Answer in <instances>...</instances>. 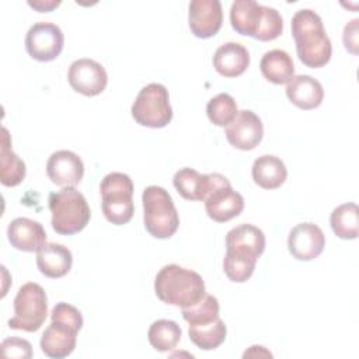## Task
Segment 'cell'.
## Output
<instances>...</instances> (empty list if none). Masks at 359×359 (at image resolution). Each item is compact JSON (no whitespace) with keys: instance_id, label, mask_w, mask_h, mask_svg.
I'll return each mask as SVG.
<instances>
[{"instance_id":"cell-1","label":"cell","mask_w":359,"mask_h":359,"mask_svg":"<svg viewBox=\"0 0 359 359\" xmlns=\"http://www.w3.org/2000/svg\"><path fill=\"white\" fill-rule=\"evenodd\" d=\"M265 250V234L261 229L243 223L226 234V255L223 269L226 276L236 283L251 278L257 259Z\"/></svg>"},{"instance_id":"cell-2","label":"cell","mask_w":359,"mask_h":359,"mask_svg":"<svg viewBox=\"0 0 359 359\" xmlns=\"http://www.w3.org/2000/svg\"><path fill=\"white\" fill-rule=\"evenodd\" d=\"M290 25L302 63L313 69L325 66L331 59L332 46L321 17L310 8H302L292 17Z\"/></svg>"},{"instance_id":"cell-3","label":"cell","mask_w":359,"mask_h":359,"mask_svg":"<svg viewBox=\"0 0 359 359\" xmlns=\"http://www.w3.org/2000/svg\"><path fill=\"white\" fill-rule=\"evenodd\" d=\"M154 292L163 303L181 309L196 304L206 294L202 276L177 264L165 265L157 272Z\"/></svg>"},{"instance_id":"cell-4","label":"cell","mask_w":359,"mask_h":359,"mask_svg":"<svg viewBox=\"0 0 359 359\" xmlns=\"http://www.w3.org/2000/svg\"><path fill=\"white\" fill-rule=\"evenodd\" d=\"M83 327L80 310L69 303H56L50 313V324L45 328L39 345L41 351L53 359L69 356L77 341V332Z\"/></svg>"},{"instance_id":"cell-5","label":"cell","mask_w":359,"mask_h":359,"mask_svg":"<svg viewBox=\"0 0 359 359\" xmlns=\"http://www.w3.org/2000/svg\"><path fill=\"white\" fill-rule=\"evenodd\" d=\"M48 205L52 213L50 224L57 234H76L90 222V206L84 195L74 187H65L57 192H52Z\"/></svg>"},{"instance_id":"cell-6","label":"cell","mask_w":359,"mask_h":359,"mask_svg":"<svg viewBox=\"0 0 359 359\" xmlns=\"http://www.w3.org/2000/svg\"><path fill=\"white\" fill-rule=\"evenodd\" d=\"M143 222L150 236L170 238L178 230L180 217L171 195L163 187L150 185L142 194Z\"/></svg>"},{"instance_id":"cell-7","label":"cell","mask_w":359,"mask_h":359,"mask_svg":"<svg viewBox=\"0 0 359 359\" xmlns=\"http://www.w3.org/2000/svg\"><path fill=\"white\" fill-rule=\"evenodd\" d=\"M101 208L105 219L116 226L126 224L133 216V182L128 174L109 172L101 184Z\"/></svg>"},{"instance_id":"cell-8","label":"cell","mask_w":359,"mask_h":359,"mask_svg":"<svg viewBox=\"0 0 359 359\" xmlns=\"http://www.w3.org/2000/svg\"><path fill=\"white\" fill-rule=\"evenodd\" d=\"M48 316V297L43 287L35 282L24 283L14 297V317L8 320L11 330L38 331Z\"/></svg>"},{"instance_id":"cell-9","label":"cell","mask_w":359,"mask_h":359,"mask_svg":"<svg viewBox=\"0 0 359 359\" xmlns=\"http://www.w3.org/2000/svg\"><path fill=\"white\" fill-rule=\"evenodd\" d=\"M130 112L133 119L142 126L154 129L167 126L172 119L168 90L160 83L144 86L139 91Z\"/></svg>"},{"instance_id":"cell-10","label":"cell","mask_w":359,"mask_h":359,"mask_svg":"<svg viewBox=\"0 0 359 359\" xmlns=\"http://www.w3.org/2000/svg\"><path fill=\"white\" fill-rule=\"evenodd\" d=\"M203 202L208 216L217 223L231 220L244 209V198L234 191L230 181L219 172L216 174L213 188Z\"/></svg>"},{"instance_id":"cell-11","label":"cell","mask_w":359,"mask_h":359,"mask_svg":"<svg viewBox=\"0 0 359 359\" xmlns=\"http://www.w3.org/2000/svg\"><path fill=\"white\" fill-rule=\"evenodd\" d=\"M65 43L62 29L52 22H35L25 35V49L38 62L55 60Z\"/></svg>"},{"instance_id":"cell-12","label":"cell","mask_w":359,"mask_h":359,"mask_svg":"<svg viewBox=\"0 0 359 359\" xmlns=\"http://www.w3.org/2000/svg\"><path fill=\"white\" fill-rule=\"evenodd\" d=\"M67 80L74 91L86 97H94L105 90L108 74L101 63L83 57L70 65Z\"/></svg>"},{"instance_id":"cell-13","label":"cell","mask_w":359,"mask_h":359,"mask_svg":"<svg viewBox=\"0 0 359 359\" xmlns=\"http://www.w3.org/2000/svg\"><path fill=\"white\" fill-rule=\"evenodd\" d=\"M227 142L238 150L255 149L264 136V125L259 116L250 111H238L236 118L226 126L224 130Z\"/></svg>"},{"instance_id":"cell-14","label":"cell","mask_w":359,"mask_h":359,"mask_svg":"<svg viewBox=\"0 0 359 359\" xmlns=\"http://www.w3.org/2000/svg\"><path fill=\"white\" fill-rule=\"evenodd\" d=\"M324 247L325 236L323 230L311 222L299 223L289 233V252L299 261H311L317 258L323 252Z\"/></svg>"},{"instance_id":"cell-15","label":"cell","mask_w":359,"mask_h":359,"mask_svg":"<svg viewBox=\"0 0 359 359\" xmlns=\"http://www.w3.org/2000/svg\"><path fill=\"white\" fill-rule=\"evenodd\" d=\"M189 29L196 38L216 35L223 22V11L219 0H192L188 11Z\"/></svg>"},{"instance_id":"cell-16","label":"cell","mask_w":359,"mask_h":359,"mask_svg":"<svg viewBox=\"0 0 359 359\" xmlns=\"http://www.w3.org/2000/svg\"><path fill=\"white\" fill-rule=\"evenodd\" d=\"M46 174L55 185L76 187L84 175V164L76 153L57 150L48 158Z\"/></svg>"},{"instance_id":"cell-17","label":"cell","mask_w":359,"mask_h":359,"mask_svg":"<svg viewBox=\"0 0 359 359\" xmlns=\"http://www.w3.org/2000/svg\"><path fill=\"white\" fill-rule=\"evenodd\" d=\"M7 238L15 250L38 252L46 244V231L36 220L17 217L8 223Z\"/></svg>"},{"instance_id":"cell-18","label":"cell","mask_w":359,"mask_h":359,"mask_svg":"<svg viewBox=\"0 0 359 359\" xmlns=\"http://www.w3.org/2000/svg\"><path fill=\"white\" fill-rule=\"evenodd\" d=\"M289 101L300 109H314L321 105L324 88L321 83L309 74H297L286 84Z\"/></svg>"},{"instance_id":"cell-19","label":"cell","mask_w":359,"mask_h":359,"mask_svg":"<svg viewBox=\"0 0 359 359\" xmlns=\"http://www.w3.org/2000/svg\"><path fill=\"white\" fill-rule=\"evenodd\" d=\"M216 174H199L196 170L184 167L174 174L172 184L177 192L188 201H205L215 185Z\"/></svg>"},{"instance_id":"cell-20","label":"cell","mask_w":359,"mask_h":359,"mask_svg":"<svg viewBox=\"0 0 359 359\" xmlns=\"http://www.w3.org/2000/svg\"><path fill=\"white\" fill-rule=\"evenodd\" d=\"M73 264L72 251L63 244L46 243L36 252V266L48 278L57 279L70 272Z\"/></svg>"},{"instance_id":"cell-21","label":"cell","mask_w":359,"mask_h":359,"mask_svg":"<svg viewBox=\"0 0 359 359\" xmlns=\"http://www.w3.org/2000/svg\"><path fill=\"white\" fill-rule=\"evenodd\" d=\"M248 65L250 53L238 42H226L213 55V66L223 77H237L247 70Z\"/></svg>"},{"instance_id":"cell-22","label":"cell","mask_w":359,"mask_h":359,"mask_svg":"<svg viewBox=\"0 0 359 359\" xmlns=\"http://www.w3.org/2000/svg\"><path fill=\"white\" fill-rule=\"evenodd\" d=\"M251 174L254 182L261 188L276 189L286 181L287 170L279 157L273 154H262L254 161Z\"/></svg>"},{"instance_id":"cell-23","label":"cell","mask_w":359,"mask_h":359,"mask_svg":"<svg viewBox=\"0 0 359 359\" xmlns=\"http://www.w3.org/2000/svg\"><path fill=\"white\" fill-rule=\"evenodd\" d=\"M25 172V163L11 150L8 130L3 126L0 147V181L4 187H17L24 181Z\"/></svg>"},{"instance_id":"cell-24","label":"cell","mask_w":359,"mask_h":359,"mask_svg":"<svg viewBox=\"0 0 359 359\" xmlns=\"http://www.w3.org/2000/svg\"><path fill=\"white\" fill-rule=\"evenodd\" d=\"M259 69L262 76L273 84H287L294 76V65L290 55L282 49H272L264 53Z\"/></svg>"},{"instance_id":"cell-25","label":"cell","mask_w":359,"mask_h":359,"mask_svg":"<svg viewBox=\"0 0 359 359\" xmlns=\"http://www.w3.org/2000/svg\"><path fill=\"white\" fill-rule=\"evenodd\" d=\"M262 17V6L254 0H236L230 8V22L236 32L255 36Z\"/></svg>"},{"instance_id":"cell-26","label":"cell","mask_w":359,"mask_h":359,"mask_svg":"<svg viewBox=\"0 0 359 359\" xmlns=\"http://www.w3.org/2000/svg\"><path fill=\"white\" fill-rule=\"evenodd\" d=\"M331 229L342 240H355L359 234V208L353 202L337 206L330 217Z\"/></svg>"},{"instance_id":"cell-27","label":"cell","mask_w":359,"mask_h":359,"mask_svg":"<svg viewBox=\"0 0 359 359\" xmlns=\"http://www.w3.org/2000/svg\"><path fill=\"white\" fill-rule=\"evenodd\" d=\"M189 339L203 351H212L220 346L227 335V328L224 321L219 317L217 320L202 324V325H189L188 330Z\"/></svg>"},{"instance_id":"cell-28","label":"cell","mask_w":359,"mask_h":359,"mask_svg":"<svg viewBox=\"0 0 359 359\" xmlns=\"http://www.w3.org/2000/svg\"><path fill=\"white\" fill-rule=\"evenodd\" d=\"M182 335L180 325L172 320L154 321L147 332L150 345L158 352H168L177 346Z\"/></svg>"},{"instance_id":"cell-29","label":"cell","mask_w":359,"mask_h":359,"mask_svg":"<svg viewBox=\"0 0 359 359\" xmlns=\"http://www.w3.org/2000/svg\"><path fill=\"white\" fill-rule=\"evenodd\" d=\"M209 121L216 126H227L238 114L234 98L227 93H220L210 98L206 105Z\"/></svg>"},{"instance_id":"cell-30","label":"cell","mask_w":359,"mask_h":359,"mask_svg":"<svg viewBox=\"0 0 359 359\" xmlns=\"http://www.w3.org/2000/svg\"><path fill=\"white\" fill-rule=\"evenodd\" d=\"M219 302L212 294H205L196 304L182 309V317L189 325L209 324L219 318Z\"/></svg>"},{"instance_id":"cell-31","label":"cell","mask_w":359,"mask_h":359,"mask_svg":"<svg viewBox=\"0 0 359 359\" xmlns=\"http://www.w3.org/2000/svg\"><path fill=\"white\" fill-rule=\"evenodd\" d=\"M283 31V18L276 8L262 6V17L255 34L258 41H273Z\"/></svg>"},{"instance_id":"cell-32","label":"cell","mask_w":359,"mask_h":359,"mask_svg":"<svg viewBox=\"0 0 359 359\" xmlns=\"http://www.w3.org/2000/svg\"><path fill=\"white\" fill-rule=\"evenodd\" d=\"M1 352L6 358H18V359H29L32 356V346L27 339L11 337L6 338L1 345Z\"/></svg>"},{"instance_id":"cell-33","label":"cell","mask_w":359,"mask_h":359,"mask_svg":"<svg viewBox=\"0 0 359 359\" xmlns=\"http://www.w3.org/2000/svg\"><path fill=\"white\" fill-rule=\"evenodd\" d=\"M358 18H353L352 21H349L345 28H344V45L346 48V50H349L351 53L356 55L358 53Z\"/></svg>"},{"instance_id":"cell-34","label":"cell","mask_w":359,"mask_h":359,"mask_svg":"<svg viewBox=\"0 0 359 359\" xmlns=\"http://www.w3.org/2000/svg\"><path fill=\"white\" fill-rule=\"evenodd\" d=\"M60 4V1L59 0H46V1H43V0H38V1H28V6H31L32 8H35V10H38L39 13H49V11H52L55 7H57Z\"/></svg>"},{"instance_id":"cell-35","label":"cell","mask_w":359,"mask_h":359,"mask_svg":"<svg viewBox=\"0 0 359 359\" xmlns=\"http://www.w3.org/2000/svg\"><path fill=\"white\" fill-rule=\"evenodd\" d=\"M243 356H244V358H247V356H266V358H272V353H271L269 351H266L265 346L252 345V346H250L248 351L244 352Z\"/></svg>"}]
</instances>
